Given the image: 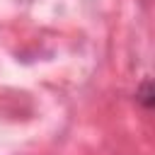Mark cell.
<instances>
[{"label":"cell","instance_id":"cell-1","mask_svg":"<svg viewBox=\"0 0 155 155\" xmlns=\"http://www.w3.org/2000/svg\"><path fill=\"white\" fill-rule=\"evenodd\" d=\"M138 99L143 102V107H150L153 104V90H150V80H145L140 85V92H138Z\"/></svg>","mask_w":155,"mask_h":155}]
</instances>
